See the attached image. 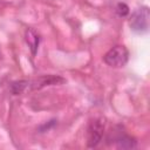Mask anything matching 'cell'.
Instances as JSON below:
<instances>
[{"label":"cell","instance_id":"cell-1","mask_svg":"<svg viewBox=\"0 0 150 150\" xmlns=\"http://www.w3.org/2000/svg\"><path fill=\"white\" fill-rule=\"evenodd\" d=\"M129 59V52L124 46H115L110 50L105 53L103 56V61L114 68L124 67Z\"/></svg>","mask_w":150,"mask_h":150},{"label":"cell","instance_id":"cell-2","mask_svg":"<svg viewBox=\"0 0 150 150\" xmlns=\"http://www.w3.org/2000/svg\"><path fill=\"white\" fill-rule=\"evenodd\" d=\"M150 12L148 7H141L136 9L130 18V28L136 33H145L149 29Z\"/></svg>","mask_w":150,"mask_h":150},{"label":"cell","instance_id":"cell-3","mask_svg":"<svg viewBox=\"0 0 150 150\" xmlns=\"http://www.w3.org/2000/svg\"><path fill=\"white\" fill-rule=\"evenodd\" d=\"M104 127H105V122H104V118L102 117H97L90 121L87 129V145L89 148L96 146L102 141Z\"/></svg>","mask_w":150,"mask_h":150},{"label":"cell","instance_id":"cell-4","mask_svg":"<svg viewBox=\"0 0 150 150\" xmlns=\"http://www.w3.org/2000/svg\"><path fill=\"white\" fill-rule=\"evenodd\" d=\"M26 82H27V90H34V89H41L46 86L60 84L66 82V80L55 75H43L34 80H26Z\"/></svg>","mask_w":150,"mask_h":150},{"label":"cell","instance_id":"cell-5","mask_svg":"<svg viewBox=\"0 0 150 150\" xmlns=\"http://www.w3.org/2000/svg\"><path fill=\"white\" fill-rule=\"evenodd\" d=\"M25 40L30 49V53L32 55L34 56L38 52V48H39V45H40V35L39 33L33 29V28H27L26 32H25Z\"/></svg>","mask_w":150,"mask_h":150},{"label":"cell","instance_id":"cell-6","mask_svg":"<svg viewBox=\"0 0 150 150\" xmlns=\"http://www.w3.org/2000/svg\"><path fill=\"white\" fill-rule=\"evenodd\" d=\"M112 141L116 148H120V149H132L136 146V141L132 137L125 134H122V132L115 134L112 136Z\"/></svg>","mask_w":150,"mask_h":150},{"label":"cell","instance_id":"cell-7","mask_svg":"<svg viewBox=\"0 0 150 150\" xmlns=\"http://www.w3.org/2000/svg\"><path fill=\"white\" fill-rule=\"evenodd\" d=\"M116 12H117V14H118L120 16H125V15L129 13V7H128L125 4L120 2V4L117 5V7H116Z\"/></svg>","mask_w":150,"mask_h":150}]
</instances>
